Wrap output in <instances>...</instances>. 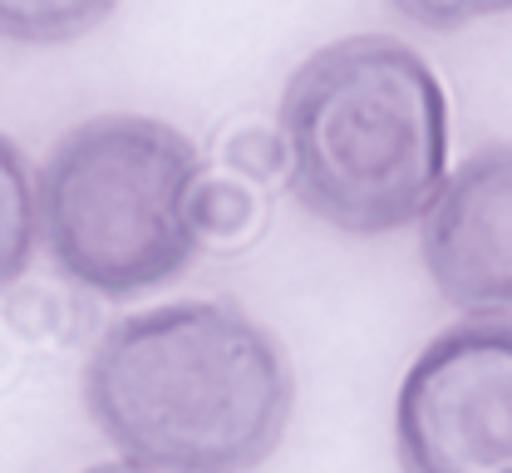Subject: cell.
Masks as SVG:
<instances>
[{"label": "cell", "mask_w": 512, "mask_h": 473, "mask_svg": "<svg viewBox=\"0 0 512 473\" xmlns=\"http://www.w3.org/2000/svg\"><path fill=\"white\" fill-rule=\"evenodd\" d=\"M394 10L419 20V25H429V30H458L468 20L512 10V0H394Z\"/></svg>", "instance_id": "cell-8"}, {"label": "cell", "mask_w": 512, "mask_h": 473, "mask_svg": "<svg viewBox=\"0 0 512 473\" xmlns=\"http://www.w3.org/2000/svg\"><path fill=\"white\" fill-rule=\"evenodd\" d=\"M424 267L468 316H512V143L473 148L419 217Z\"/></svg>", "instance_id": "cell-5"}, {"label": "cell", "mask_w": 512, "mask_h": 473, "mask_svg": "<svg viewBox=\"0 0 512 473\" xmlns=\"http://www.w3.org/2000/svg\"><path fill=\"white\" fill-rule=\"evenodd\" d=\"M40 242V217H35V183L25 168V153L0 134V291H10Z\"/></svg>", "instance_id": "cell-6"}, {"label": "cell", "mask_w": 512, "mask_h": 473, "mask_svg": "<svg viewBox=\"0 0 512 473\" xmlns=\"http://www.w3.org/2000/svg\"><path fill=\"white\" fill-rule=\"evenodd\" d=\"M35 217L74 286L114 301L153 291L202 247V158L148 114L84 119L45 153Z\"/></svg>", "instance_id": "cell-3"}, {"label": "cell", "mask_w": 512, "mask_h": 473, "mask_svg": "<svg viewBox=\"0 0 512 473\" xmlns=\"http://www.w3.org/2000/svg\"><path fill=\"white\" fill-rule=\"evenodd\" d=\"M84 473H148V469H133V464L119 459V464H94V469H84Z\"/></svg>", "instance_id": "cell-9"}, {"label": "cell", "mask_w": 512, "mask_h": 473, "mask_svg": "<svg viewBox=\"0 0 512 473\" xmlns=\"http://www.w3.org/2000/svg\"><path fill=\"white\" fill-rule=\"evenodd\" d=\"M404 473H512V316H468L429 340L394 395Z\"/></svg>", "instance_id": "cell-4"}, {"label": "cell", "mask_w": 512, "mask_h": 473, "mask_svg": "<svg viewBox=\"0 0 512 473\" xmlns=\"http://www.w3.org/2000/svg\"><path fill=\"white\" fill-rule=\"evenodd\" d=\"M119 0H0V35L20 45H64L94 30Z\"/></svg>", "instance_id": "cell-7"}, {"label": "cell", "mask_w": 512, "mask_h": 473, "mask_svg": "<svg viewBox=\"0 0 512 473\" xmlns=\"http://www.w3.org/2000/svg\"><path fill=\"white\" fill-rule=\"evenodd\" d=\"M296 380L232 301H168L114 321L84 365V409L148 473H252L286 439Z\"/></svg>", "instance_id": "cell-1"}, {"label": "cell", "mask_w": 512, "mask_h": 473, "mask_svg": "<svg viewBox=\"0 0 512 473\" xmlns=\"http://www.w3.org/2000/svg\"><path fill=\"white\" fill-rule=\"evenodd\" d=\"M276 134L296 203L355 237L419 222L448 178L444 84L394 35H345L306 55Z\"/></svg>", "instance_id": "cell-2"}]
</instances>
